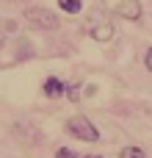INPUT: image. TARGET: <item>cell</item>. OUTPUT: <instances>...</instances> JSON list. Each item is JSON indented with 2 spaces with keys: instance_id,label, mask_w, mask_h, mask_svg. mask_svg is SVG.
<instances>
[{
  "instance_id": "6da1fadb",
  "label": "cell",
  "mask_w": 152,
  "mask_h": 158,
  "mask_svg": "<svg viewBox=\"0 0 152 158\" xmlns=\"http://www.w3.org/2000/svg\"><path fill=\"white\" fill-rule=\"evenodd\" d=\"M22 17H25L28 25H33V28H39V31H58V28H61V19H58L50 8H44V6H28V8L22 11Z\"/></svg>"
},
{
  "instance_id": "7a4b0ae2",
  "label": "cell",
  "mask_w": 152,
  "mask_h": 158,
  "mask_svg": "<svg viewBox=\"0 0 152 158\" xmlns=\"http://www.w3.org/2000/svg\"><path fill=\"white\" fill-rule=\"evenodd\" d=\"M64 131H66L72 139H80V142H97V139H100V131H97V128H94V122H91L89 117H83V114H78V117L66 119Z\"/></svg>"
},
{
  "instance_id": "3957f363",
  "label": "cell",
  "mask_w": 152,
  "mask_h": 158,
  "mask_svg": "<svg viewBox=\"0 0 152 158\" xmlns=\"http://www.w3.org/2000/svg\"><path fill=\"white\" fill-rule=\"evenodd\" d=\"M42 92H44L47 97H53V100H55V97H61V94L66 92V83H64L61 78H55V75H47V78H44V83H42Z\"/></svg>"
},
{
  "instance_id": "277c9868",
  "label": "cell",
  "mask_w": 152,
  "mask_h": 158,
  "mask_svg": "<svg viewBox=\"0 0 152 158\" xmlns=\"http://www.w3.org/2000/svg\"><path fill=\"white\" fill-rule=\"evenodd\" d=\"M116 11H119V17H125V19H138V17H141V3H138V0H122V3L116 6Z\"/></svg>"
},
{
  "instance_id": "5b68a950",
  "label": "cell",
  "mask_w": 152,
  "mask_h": 158,
  "mask_svg": "<svg viewBox=\"0 0 152 158\" xmlns=\"http://www.w3.org/2000/svg\"><path fill=\"white\" fill-rule=\"evenodd\" d=\"M91 36L97 42H108V39H114V25L111 22H100V25L91 28Z\"/></svg>"
},
{
  "instance_id": "8992f818",
  "label": "cell",
  "mask_w": 152,
  "mask_h": 158,
  "mask_svg": "<svg viewBox=\"0 0 152 158\" xmlns=\"http://www.w3.org/2000/svg\"><path fill=\"white\" fill-rule=\"evenodd\" d=\"M119 158H147V153L141 147H136V144H127V147L119 150Z\"/></svg>"
},
{
  "instance_id": "52a82bcc",
  "label": "cell",
  "mask_w": 152,
  "mask_h": 158,
  "mask_svg": "<svg viewBox=\"0 0 152 158\" xmlns=\"http://www.w3.org/2000/svg\"><path fill=\"white\" fill-rule=\"evenodd\" d=\"M58 6H61V11H66V14H78V11L83 8V0H58Z\"/></svg>"
},
{
  "instance_id": "ba28073f",
  "label": "cell",
  "mask_w": 152,
  "mask_h": 158,
  "mask_svg": "<svg viewBox=\"0 0 152 158\" xmlns=\"http://www.w3.org/2000/svg\"><path fill=\"white\" fill-rule=\"evenodd\" d=\"M55 158H78V153L69 150V147H58V150H55Z\"/></svg>"
},
{
  "instance_id": "9c48e42d",
  "label": "cell",
  "mask_w": 152,
  "mask_h": 158,
  "mask_svg": "<svg viewBox=\"0 0 152 158\" xmlns=\"http://www.w3.org/2000/svg\"><path fill=\"white\" fill-rule=\"evenodd\" d=\"M69 100H78V83H66V92H64Z\"/></svg>"
},
{
  "instance_id": "30bf717a",
  "label": "cell",
  "mask_w": 152,
  "mask_h": 158,
  "mask_svg": "<svg viewBox=\"0 0 152 158\" xmlns=\"http://www.w3.org/2000/svg\"><path fill=\"white\" fill-rule=\"evenodd\" d=\"M144 67H147V69L152 72V47L147 50V53H144Z\"/></svg>"
},
{
  "instance_id": "8fae6325",
  "label": "cell",
  "mask_w": 152,
  "mask_h": 158,
  "mask_svg": "<svg viewBox=\"0 0 152 158\" xmlns=\"http://www.w3.org/2000/svg\"><path fill=\"white\" fill-rule=\"evenodd\" d=\"M3 44H6V39H3V36H0V50H3Z\"/></svg>"
},
{
  "instance_id": "7c38bea8",
  "label": "cell",
  "mask_w": 152,
  "mask_h": 158,
  "mask_svg": "<svg viewBox=\"0 0 152 158\" xmlns=\"http://www.w3.org/2000/svg\"><path fill=\"white\" fill-rule=\"evenodd\" d=\"M86 158H102V156H86Z\"/></svg>"
}]
</instances>
